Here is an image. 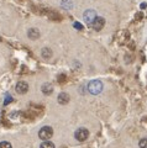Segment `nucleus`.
Returning <instances> with one entry per match:
<instances>
[{"label": "nucleus", "instance_id": "dca6fc26", "mask_svg": "<svg viewBox=\"0 0 147 148\" xmlns=\"http://www.w3.org/2000/svg\"><path fill=\"white\" fill-rule=\"evenodd\" d=\"M146 6H147V4H146V3H144V4H141V9H145Z\"/></svg>", "mask_w": 147, "mask_h": 148}, {"label": "nucleus", "instance_id": "1a4fd4ad", "mask_svg": "<svg viewBox=\"0 0 147 148\" xmlns=\"http://www.w3.org/2000/svg\"><path fill=\"white\" fill-rule=\"evenodd\" d=\"M38 36H40V34H38V31L36 30V29H31V30L29 31V37H30V38L35 40V38H37Z\"/></svg>", "mask_w": 147, "mask_h": 148}, {"label": "nucleus", "instance_id": "f257e3e1", "mask_svg": "<svg viewBox=\"0 0 147 148\" xmlns=\"http://www.w3.org/2000/svg\"><path fill=\"white\" fill-rule=\"evenodd\" d=\"M103 90V83L100 80H91L89 82L88 84V91L90 92V94L93 95H98L100 94Z\"/></svg>", "mask_w": 147, "mask_h": 148}, {"label": "nucleus", "instance_id": "ddd939ff", "mask_svg": "<svg viewBox=\"0 0 147 148\" xmlns=\"http://www.w3.org/2000/svg\"><path fill=\"white\" fill-rule=\"evenodd\" d=\"M11 101H12V96H11L10 94H6V96H5V100H4V105L10 104Z\"/></svg>", "mask_w": 147, "mask_h": 148}, {"label": "nucleus", "instance_id": "39448f33", "mask_svg": "<svg viewBox=\"0 0 147 148\" xmlns=\"http://www.w3.org/2000/svg\"><path fill=\"white\" fill-rule=\"evenodd\" d=\"M104 25H105V20L103 17H100V16H98L94 20V22H93V25H91L90 27L91 29H94L95 31H100L104 27Z\"/></svg>", "mask_w": 147, "mask_h": 148}, {"label": "nucleus", "instance_id": "4468645a", "mask_svg": "<svg viewBox=\"0 0 147 148\" xmlns=\"http://www.w3.org/2000/svg\"><path fill=\"white\" fill-rule=\"evenodd\" d=\"M0 148H12V147H11V145H10V143H9V142L4 141V142L0 143Z\"/></svg>", "mask_w": 147, "mask_h": 148}, {"label": "nucleus", "instance_id": "2eb2a0df", "mask_svg": "<svg viewBox=\"0 0 147 148\" xmlns=\"http://www.w3.org/2000/svg\"><path fill=\"white\" fill-rule=\"evenodd\" d=\"M73 26H74V27H76V29L83 30V25H82V24H79V22H74V24H73Z\"/></svg>", "mask_w": 147, "mask_h": 148}, {"label": "nucleus", "instance_id": "9b49d317", "mask_svg": "<svg viewBox=\"0 0 147 148\" xmlns=\"http://www.w3.org/2000/svg\"><path fill=\"white\" fill-rule=\"evenodd\" d=\"M139 146H140V148H147V138H142V140H140Z\"/></svg>", "mask_w": 147, "mask_h": 148}, {"label": "nucleus", "instance_id": "0eeeda50", "mask_svg": "<svg viewBox=\"0 0 147 148\" xmlns=\"http://www.w3.org/2000/svg\"><path fill=\"white\" fill-rule=\"evenodd\" d=\"M68 101H69V95H68L67 92H61V94L58 95V103L59 104L66 105V104H68Z\"/></svg>", "mask_w": 147, "mask_h": 148}, {"label": "nucleus", "instance_id": "7ed1b4c3", "mask_svg": "<svg viewBox=\"0 0 147 148\" xmlns=\"http://www.w3.org/2000/svg\"><path fill=\"white\" fill-rule=\"evenodd\" d=\"M83 17H84V20H85V22L88 24V26L90 27L91 25H93V22H94V20L98 16H96V12L94 11V10H87L84 14H83Z\"/></svg>", "mask_w": 147, "mask_h": 148}, {"label": "nucleus", "instance_id": "20e7f679", "mask_svg": "<svg viewBox=\"0 0 147 148\" xmlns=\"http://www.w3.org/2000/svg\"><path fill=\"white\" fill-rule=\"evenodd\" d=\"M74 136H76V138L79 142H84L87 138H88V136H89V132H88V130L87 128H78L77 131H76V133H74Z\"/></svg>", "mask_w": 147, "mask_h": 148}, {"label": "nucleus", "instance_id": "9d476101", "mask_svg": "<svg viewBox=\"0 0 147 148\" xmlns=\"http://www.w3.org/2000/svg\"><path fill=\"white\" fill-rule=\"evenodd\" d=\"M40 148H54V145H53L51 141H45L42 145H41Z\"/></svg>", "mask_w": 147, "mask_h": 148}, {"label": "nucleus", "instance_id": "423d86ee", "mask_svg": "<svg viewBox=\"0 0 147 148\" xmlns=\"http://www.w3.org/2000/svg\"><path fill=\"white\" fill-rule=\"evenodd\" d=\"M27 90H29V85H27L25 82H19L16 84V91L19 92V94H26Z\"/></svg>", "mask_w": 147, "mask_h": 148}, {"label": "nucleus", "instance_id": "f8f14e48", "mask_svg": "<svg viewBox=\"0 0 147 148\" xmlns=\"http://www.w3.org/2000/svg\"><path fill=\"white\" fill-rule=\"evenodd\" d=\"M51 51H48V48H43L42 49V56L45 58H48V57H51Z\"/></svg>", "mask_w": 147, "mask_h": 148}, {"label": "nucleus", "instance_id": "6e6552de", "mask_svg": "<svg viewBox=\"0 0 147 148\" xmlns=\"http://www.w3.org/2000/svg\"><path fill=\"white\" fill-rule=\"evenodd\" d=\"M52 90H53L52 84H48V83H46V84L42 85V91H43V94H51Z\"/></svg>", "mask_w": 147, "mask_h": 148}, {"label": "nucleus", "instance_id": "f03ea898", "mask_svg": "<svg viewBox=\"0 0 147 148\" xmlns=\"http://www.w3.org/2000/svg\"><path fill=\"white\" fill-rule=\"evenodd\" d=\"M53 135V130L52 127H49V126H45L40 130V132H38V137L41 138V140H43V141H49V138L52 137Z\"/></svg>", "mask_w": 147, "mask_h": 148}]
</instances>
